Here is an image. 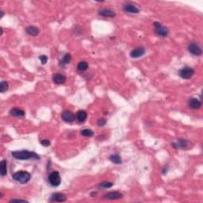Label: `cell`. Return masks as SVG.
Instances as JSON below:
<instances>
[{
	"label": "cell",
	"instance_id": "cell-15",
	"mask_svg": "<svg viewBox=\"0 0 203 203\" xmlns=\"http://www.w3.org/2000/svg\"><path fill=\"white\" fill-rule=\"evenodd\" d=\"M9 113L11 115V116L17 117V118H22V117L25 116V114L24 110H22L21 109H19V108L18 107L12 108V109L10 110Z\"/></svg>",
	"mask_w": 203,
	"mask_h": 203
},
{
	"label": "cell",
	"instance_id": "cell-29",
	"mask_svg": "<svg viewBox=\"0 0 203 203\" xmlns=\"http://www.w3.org/2000/svg\"><path fill=\"white\" fill-rule=\"evenodd\" d=\"M15 201H19V202H27V201L25 200H21V199H12L10 201V202H15Z\"/></svg>",
	"mask_w": 203,
	"mask_h": 203
},
{
	"label": "cell",
	"instance_id": "cell-9",
	"mask_svg": "<svg viewBox=\"0 0 203 203\" xmlns=\"http://www.w3.org/2000/svg\"><path fill=\"white\" fill-rule=\"evenodd\" d=\"M145 48H143V47H137V48L132 49V51L130 52L129 55L132 58H139V57H141L142 56L145 55Z\"/></svg>",
	"mask_w": 203,
	"mask_h": 203
},
{
	"label": "cell",
	"instance_id": "cell-1",
	"mask_svg": "<svg viewBox=\"0 0 203 203\" xmlns=\"http://www.w3.org/2000/svg\"><path fill=\"white\" fill-rule=\"evenodd\" d=\"M11 155L14 159L18 160H29V159H40V156L34 152H30L27 150L14 151L11 152Z\"/></svg>",
	"mask_w": 203,
	"mask_h": 203
},
{
	"label": "cell",
	"instance_id": "cell-3",
	"mask_svg": "<svg viewBox=\"0 0 203 203\" xmlns=\"http://www.w3.org/2000/svg\"><path fill=\"white\" fill-rule=\"evenodd\" d=\"M48 183L53 187H57L61 183V177L58 171H54L48 175Z\"/></svg>",
	"mask_w": 203,
	"mask_h": 203
},
{
	"label": "cell",
	"instance_id": "cell-6",
	"mask_svg": "<svg viewBox=\"0 0 203 203\" xmlns=\"http://www.w3.org/2000/svg\"><path fill=\"white\" fill-rule=\"evenodd\" d=\"M187 48H188L190 53H191L194 56H196V57H199L202 54V50H201V47L198 45V44L195 42L190 43Z\"/></svg>",
	"mask_w": 203,
	"mask_h": 203
},
{
	"label": "cell",
	"instance_id": "cell-16",
	"mask_svg": "<svg viewBox=\"0 0 203 203\" xmlns=\"http://www.w3.org/2000/svg\"><path fill=\"white\" fill-rule=\"evenodd\" d=\"M25 32H26V34H28L29 35L33 36V37H36V36H37L39 34L40 30H39V29L37 28V27L34 26V25H30V26L26 27Z\"/></svg>",
	"mask_w": 203,
	"mask_h": 203
},
{
	"label": "cell",
	"instance_id": "cell-19",
	"mask_svg": "<svg viewBox=\"0 0 203 203\" xmlns=\"http://www.w3.org/2000/svg\"><path fill=\"white\" fill-rule=\"evenodd\" d=\"M72 61V55L70 53H66L65 55L64 56V57L62 58V60L60 62V66H64L67 65L68 64H70V62Z\"/></svg>",
	"mask_w": 203,
	"mask_h": 203
},
{
	"label": "cell",
	"instance_id": "cell-12",
	"mask_svg": "<svg viewBox=\"0 0 203 203\" xmlns=\"http://www.w3.org/2000/svg\"><path fill=\"white\" fill-rule=\"evenodd\" d=\"M188 106L192 110H198L200 109L201 106V102L199 99H196V98H192L190 99L189 103H188Z\"/></svg>",
	"mask_w": 203,
	"mask_h": 203
},
{
	"label": "cell",
	"instance_id": "cell-4",
	"mask_svg": "<svg viewBox=\"0 0 203 203\" xmlns=\"http://www.w3.org/2000/svg\"><path fill=\"white\" fill-rule=\"evenodd\" d=\"M153 26L155 28V32L156 34V35L159 36V37H165L169 34L168 29L161 25V23H159V21H155L153 23Z\"/></svg>",
	"mask_w": 203,
	"mask_h": 203
},
{
	"label": "cell",
	"instance_id": "cell-18",
	"mask_svg": "<svg viewBox=\"0 0 203 203\" xmlns=\"http://www.w3.org/2000/svg\"><path fill=\"white\" fill-rule=\"evenodd\" d=\"M171 145L175 148H185L188 145V142L186 140L180 139L178 140V141L173 142V143L171 144Z\"/></svg>",
	"mask_w": 203,
	"mask_h": 203
},
{
	"label": "cell",
	"instance_id": "cell-14",
	"mask_svg": "<svg viewBox=\"0 0 203 203\" xmlns=\"http://www.w3.org/2000/svg\"><path fill=\"white\" fill-rule=\"evenodd\" d=\"M122 196H123L122 194H121L118 191H113V192L107 193L104 196V198L108 200H116L119 199V198H122Z\"/></svg>",
	"mask_w": 203,
	"mask_h": 203
},
{
	"label": "cell",
	"instance_id": "cell-8",
	"mask_svg": "<svg viewBox=\"0 0 203 203\" xmlns=\"http://www.w3.org/2000/svg\"><path fill=\"white\" fill-rule=\"evenodd\" d=\"M123 11L126 13L129 14H138L140 12V10L136 5L131 3V2H127L123 5Z\"/></svg>",
	"mask_w": 203,
	"mask_h": 203
},
{
	"label": "cell",
	"instance_id": "cell-5",
	"mask_svg": "<svg viewBox=\"0 0 203 203\" xmlns=\"http://www.w3.org/2000/svg\"><path fill=\"white\" fill-rule=\"evenodd\" d=\"M194 75V68L190 67H184L178 71V76L184 80H190Z\"/></svg>",
	"mask_w": 203,
	"mask_h": 203
},
{
	"label": "cell",
	"instance_id": "cell-28",
	"mask_svg": "<svg viewBox=\"0 0 203 203\" xmlns=\"http://www.w3.org/2000/svg\"><path fill=\"white\" fill-rule=\"evenodd\" d=\"M106 120L104 118L99 119V120L98 121V126H104L105 125H106Z\"/></svg>",
	"mask_w": 203,
	"mask_h": 203
},
{
	"label": "cell",
	"instance_id": "cell-20",
	"mask_svg": "<svg viewBox=\"0 0 203 203\" xmlns=\"http://www.w3.org/2000/svg\"><path fill=\"white\" fill-rule=\"evenodd\" d=\"M7 160L2 159L0 163V174L2 176H5L7 174Z\"/></svg>",
	"mask_w": 203,
	"mask_h": 203
},
{
	"label": "cell",
	"instance_id": "cell-22",
	"mask_svg": "<svg viewBox=\"0 0 203 203\" xmlns=\"http://www.w3.org/2000/svg\"><path fill=\"white\" fill-rule=\"evenodd\" d=\"M110 159L112 163H113L115 164H120L122 163V158H121V156L118 154H113V155H111Z\"/></svg>",
	"mask_w": 203,
	"mask_h": 203
},
{
	"label": "cell",
	"instance_id": "cell-17",
	"mask_svg": "<svg viewBox=\"0 0 203 203\" xmlns=\"http://www.w3.org/2000/svg\"><path fill=\"white\" fill-rule=\"evenodd\" d=\"M76 119L79 122H84L87 118V113L85 110H79L76 113Z\"/></svg>",
	"mask_w": 203,
	"mask_h": 203
},
{
	"label": "cell",
	"instance_id": "cell-23",
	"mask_svg": "<svg viewBox=\"0 0 203 203\" xmlns=\"http://www.w3.org/2000/svg\"><path fill=\"white\" fill-rule=\"evenodd\" d=\"M81 134L83 135V136H87V137H91V136H94V132L91 130V129H83V130L81 131Z\"/></svg>",
	"mask_w": 203,
	"mask_h": 203
},
{
	"label": "cell",
	"instance_id": "cell-2",
	"mask_svg": "<svg viewBox=\"0 0 203 203\" xmlns=\"http://www.w3.org/2000/svg\"><path fill=\"white\" fill-rule=\"evenodd\" d=\"M12 178L16 182H20L21 184H25L30 180L31 175H30V174L29 173L28 171H17L16 173H14L12 175Z\"/></svg>",
	"mask_w": 203,
	"mask_h": 203
},
{
	"label": "cell",
	"instance_id": "cell-13",
	"mask_svg": "<svg viewBox=\"0 0 203 203\" xmlns=\"http://www.w3.org/2000/svg\"><path fill=\"white\" fill-rule=\"evenodd\" d=\"M99 14L105 18H114L116 13L110 9H101L99 11Z\"/></svg>",
	"mask_w": 203,
	"mask_h": 203
},
{
	"label": "cell",
	"instance_id": "cell-27",
	"mask_svg": "<svg viewBox=\"0 0 203 203\" xmlns=\"http://www.w3.org/2000/svg\"><path fill=\"white\" fill-rule=\"evenodd\" d=\"M41 144L43 145V146L48 147V146H49L50 144H51V142H50L49 140L44 139V140H41Z\"/></svg>",
	"mask_w": 203,
	"mask_h": 203
},
{
	"label": "cell",
	"instance_id": "cell-7",
	"mask_svg": "<svg viewBox=\"0 0 203 203\" xmlns=\"http://www.w3.org/2000/svg\"><path fill=\"white\" fill-rule=\"evenodd\" d=\"M61 118L67 123H72L76 118V116L74 113L70 110H64L61 113Z\"/></svg>",
	"mask_w": 203,
	"mask_h": 203
},
{
	"label": "cell",
	"instance_id": "cell-25",
	"mask_svg": "<svg viewBox=\"0 0 203 203\" xmlns=\"http://www.w3.org/2000/svg\"><path fill=\"white\" fill-rule=\"evenodd\" d=\"M113 184L112 183V182H102V183L99 185V187H103V188H106V189H108V188H110V187H113Z\"/></svg>",
	"mask_w": 203,
	"mask_h": 203
},
{
	"label": "cell",
	"instance_id": "cell-10",
	"mask_svg": "<svg viewBox=\"0 0 203 203\" xmlns=\"http://www.w3.org/2000/svg\"><path fill=\"white\" fill-rule=\"evenodd\" d=\"M67 200V197L65 194L62 193H54L52 194L50 201H57V202H63Z\"/></svg>",
	"mask_w": 203,
	"mask_h": 203
},
{
	"label": "cell",
	"instance_id": "cell-11",
	"mask_svg": "<svg viewBox=\"0 0 203 203\" xmlns=\"http://www.w3.org/2000/svg\"><path fill=\"white\" fill-rule=\"evenodd\" d=\"M67 78L61 73H56L53 76V80L56 84H63L66 82Z\"/></svg>",
	"mask_w": 203,
	"mask_h": 203
},
{
	"label": "cell",
	"instance_id": "cell-21",
	"mask_svg": "<svg viewBox=\"0 0 203 203\" xmlns=\"http://www.w3.org/2000/svg\"><path fill=\"white\" fill-rule=\"evenodd\" d=\"M88 68V63L87 61H80L77 66V70L80 72H83L87 71Z\"/></svg>",
	"mask_w": 203,
	"mask_h": 203
},
{
	"label": "cell",
	"instance_id": "cell-24",
	"mask_svg": "<svg viewBox=\"0 0 203 203\" xmlns=\"http://www.w3.org/2000/svg\"><path fill=\"white\" fill-rule=\"evenodd\" d=\"M8 87H9L8 83L6 81H2L1 82V84H0V92L1 93H4V92L8 90Z\"/></svg>",
	"mask_w": 203,
	"mask_h": 203
},
{
	"label": "cell",
	"instance_id": "cell-26",
	"mask_svg": "<svg viewBox=\"0 0 203 203\" xmlns=\"http://www.w3.org/2000/svg\"><path fill=\"white\" fill-rule=\"evenodd\" d=\"M39 60H41V64H42L43 65H44V64H47V62H48V57L45 55H41L39 57Z\"/></svg>",
	"mask_w": 203,
	"mask_h": 203
}]
</instances>
